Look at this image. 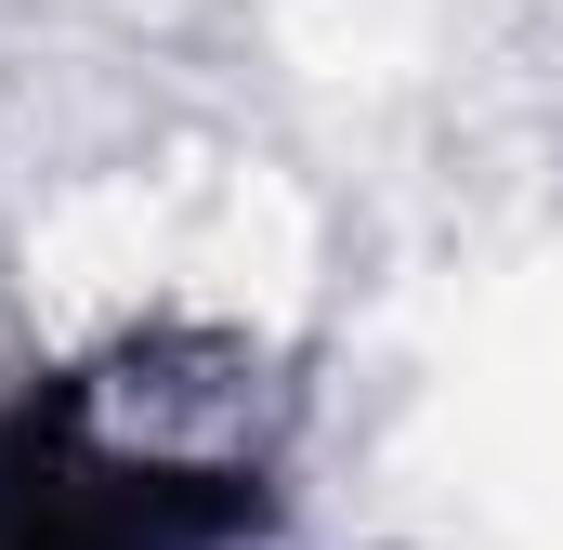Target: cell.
<instances>
[{"mask_svg":"<svg viewBox=\"0 0 563 550\" xmlns=\"http://www.w3.org/2000/svg\"><path fill=\"white\" fill-rule=\"evenodd\" d=\"M170 341L53 354L0 381V550H263L288 525V459L250 394L157 381Z\"/></svg>","mask_w":563,"mask_h":550,"instance_id":"6da1fadb","label":"cell"}]
</instances>
